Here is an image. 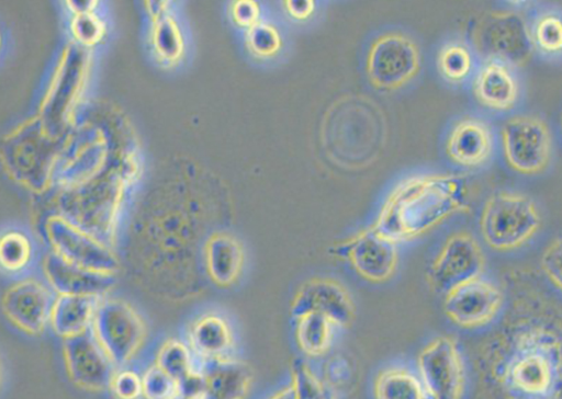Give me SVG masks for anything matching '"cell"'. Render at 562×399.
<instances>
[{
    "label": "cell",
    "mask_w": 562,
    "mask_h": 399,
    "mask_svg": "<svg viewBox=\"0 0 562 399\" xmlns=\"http://www.w3.org/2000/svg\"><path fill=\"white\" fill-rule=\"evenodd\" d=\"M560 127H561V132H562V112H561V115H560Z\"/></svg>",
    "instance_id": "ab89813d"
},
{
    "label": "cell",
    "mask_w": 562,
    "mask_h": 399,
    "mask_svg": "<svg viewBox=\"0 0 562 399\" xmlns=\"http://www.w3.org/2000/svg\"><path fill=\"white\" fill-rule=\"evenodd\" d=\"M290 381L296 399H327L329 391L314 371L302 360L295 358L291 364Z\"/></svg>",
    "instance_id": "4dcf8cb0"
},
{
    "label": "cell",
    "mask_w": 562,
    "mask_h": 399,
    "mask_svg": "<svg viewBox=\"0 0 562 399\" xmlns=\"http://www.w3.org/2000/svg\"><path fill=\"white\" fill-rule=\"evenodd\" d=\"M293 321L296 344L305 355L319 357L327 353L335 326L326 316L307 312Z\"/></svg>",
    "instance_id": "484cf974"
},
{
    "label": "cell",
    "mask_w": 562,
    "mask_h": 399,
    "mask_svg": "<svg viewBox=\"0 0 562 399\" xmlns=\"http://www.w3.org/2000/svg\"><path fill=\"white\" fill-rule=\"evenodd\" d=\"M33 261L30 239L20 231L5 232L0 242V264L8 274L24 273Z\"/></svg>",
    "instance_id": "f1b7e54d"
},
{
    "label": "cell",
    "mask_w": 562,
    "mask_h": 399,
    "mask_svg": "<svg viewBox=\"0 0 562 399\" xmlns=\"http://www.w3.org/2000/svg\"><path fill=\"white\" fill-rule=\"evenodd\" d=\"M498 146V134L490 121L469 115L451 127L446 140V153L454 164L477 170L493 162Z\"/></svg>",
    "instance_id": "2e32d148"
},
{
    "label": "cell",
    "mask_w": 562,
    "mask_h": 399,
    "mask_svg": "<svg viewBox=\"0 0 562 399\" xmlns=\"http://www.w3.org/2000/svg\"><path fill=\"white\" fill-rule=\"evenodd\" d=\"M64 367L69 380L88 392L109 389L115 366L89 332L67 339L61 344Z\"/></svg>",
    "instance_id": "e0dca14e"
},
{
    "label": "cell",
    "mask_w": 562,
    "mask_h": 399,
    "mask_svg": "<svg viewBox=\"0 0 562 399\" xmlns=\"http://www.w3.org/2000/svg\"><path fill=\"white\" fill-rule=\"evenodd\" d=\"M267 399H296L291 381L279 388Z\"/></svg>",
    "instance_id": "74e56055"
},
{
    "label": "cell",
    "mask_w": 562,
    "mask_h": 399,
    "mask_svg": "<svg viewBox=\"0 0 562 399\" xmlns=\"http://www.w3.org/2000/svg\"><path fill=\"white\" fill-rule=\"evenodd\" d=\"M374 399H430L420 376L405 366L381 369L373 380Z\"/></svg>",
    "instance_id": "d4e9b609"
},
{
    "label": "cell",
    "mask_w": 562,
    "mask_h": 399,
    "mask_svg": "<svg viewBox=\"0 0 562 399\" xmlns=\"http://www.w3.org/2000/svg\"><path fill=\"white\" fill-rule=\"evenodd\" d=\"M246 45L254 56L272 58L282 48V37L273 24L259 21L247 30Z\"/></svg>",
    "instance_id": "f546056e"
},
{
    "label": "cell",
    "mask_w": 562,
    "mask_h": 399,
    "mask_svg": "<svg viewBox=\"0 0 562 399\" xmlns=\"http://www.w3.org/2000/svg\"><path fill=\"white\" fill-rule=\"evenodd\" d=\"M172 399H202V398H196V397H190V396H184L182 394H178L177 396H175Z\"/></svg>",
    "instance_id": "f35d334b"
},
{
    "label": "cell",
    "mask_w": 562,
    "mask_h": 399,
    "mask_svg": "<svg viewBox=\"0 0 562 399\" xmlns=\"http://www.w3.org/2000/svg\"><path fill=\"white\" fill-rule=\"evenodd\" d=\"M90 333L116 367L127 366L142 351L147 326L139 311L123 298H98Z\"/></svg>",
    "instance_id": "277c9868"
},
{
    "label": "cell",
    "mask_w": 562,
    "mask_h": 399,
    "mask_svg": "<svg viewBox=\"0 0 562 399\" xmlns=\"http://www.w3.org/2000/svg\"><path fill=\"white\" fill-rule=\"evenodd\" d=\"M307 312L326 316L335 327H349L356 316V306L348 289L331 277H312L295 292L290 304L292 320Z\"/></svg>",
    "instance_id": "5bb4252c"
},
{
    "label": "cell",
    "mask_w": 562,
    "mask_h": 399,
    "mask_svg": "<svg viewBox=\"0 0 562 399\" xmlns=\"http://www.w3.org/2000/svg\"><path fill=\"white\" fill-rule=\"evenodd\" d=\"M187 342L201 365L234 356L233 329L227 319L215 311L202 312L190 322Z\"/></svg>",
    "instance_id": "d6986e66"
},
{
    "label": "cell",
    "mask_w": 562,
    "mask_h": 399,
    "mask_svg": "<svg viewBox=\"0 0 562 399\" xmlns=\"http://www.w3.org/2000/svg\"><path fill=\"white\" fill-rule=\"evenodd\" d=\"M154 363L178 384L202 367L188 342L177 338L160 343Z\"/></svg>",
    "instance_id": "4316f807"
},
{
    "label": "cell",
    "mask_w": 562,
    "mask_h": 399,
    "mask_svg": "<svg viewBox=\"0 0 562 399\" xmlns=\"http://www.w3.org/2000/svg\"><path fill=\"white\" fill-rule=\"evenodd\" d=\"M498 144L506 166L518 174H540L552 162L551 128L535 114L515 113L506 117L498 132Z\"/></svg>",
    "instance_id": "5b68a950"
},
{
    "label": "cell",
    "mask_w": 562,
    "mask_h": 399,
    "mask_svg": "<svg viewBox=\"0 0 562 399\" xmlns=\"http://www.w3.org/2000/svg\"><path fill=\"white\" fill-rule=\"evenodd\" d=\"M350 376V366L346 358L334 356L327 363L326 378L330 385L340 386L347 383Z\"/></svg>",
    "instance_id": "d590c367"
},
{
    "label": "cell",
    "mask_w": 562,
    "mask_h": 399,
    "mask_svg": "<svg viewBox=\"0 0 562 399\" xmlns=\"http://www.w3.org/2000/svg\"><path fill=\"white\" fill-rule=\"evenodd\" d=\"M420 68L417 45L401 33H385L371 44L366 71L379 90H395L411 81Z\"/></svg>",
    "instance_id": "8992f818"
},
{
    "label": "cell",
    "mask_w": 562,
    "mask_h": 399,
    "mask_svg": "<svg viewBox=\"0 0 562 399\" xmlns=\"http://www.w3.org/2000/svg\"><path fill=\"white\" fill-rule=\"evenodd\" d=\"M44 281L59 296L102 297L113 288L114 275L88 271L61 259L55 252L44 256L42 263Z\"/></svg>",
    "instance_id": "ac0fdd59"
},
{
    "label": "cell",
    "mask_w": 562,
    "mask_h": 399,
    "mask_svg": "<svg viewBox=\"0 0 562 399\" xmlns=\"http://www.w3.org/2000/svg\"><path fill=\"white\" fill-rule=\"evenodd\" d=\"M382 121L379 110L364 99L337 102L325 117L324 132L348 134L323 137L327 152L347 167L369 163L382 145Z\"/></svg>",
    "instance_id": "7a4b0ae2"
},
{
    "label": "cell",
    "mask_w": 562,
    "mask_h": 399,
    "mask_svg": "<svg viewBox=\"0 0 562 399\" xmlns=\"http://www.w3.org/2000/svg\"><path fill=\"white\" fill-rule=\"evenodd\" d=\"M508 378L522 392L543 394L553 380L552 362L541 349L527 346L510 362Z\"/></svg>",
    "instance_id": "603a6c76"
},
{
    "label": "cell",
    "mask_w": 562,
    "mask_h": 399,
    "mask_svg": "<svg viewBox=\"0 0 562 399\" xmlns=\"http://www.w3.org/2000/svg\"><path fill=\"white\" fill-rule=\"evenodd\" d=\"M56 294L48 284L33 276L21 277L9 284L1 296L5 319L29 335L42 334L49 326Z\"/></svg>",
    "instance_id": "8fae6325"
},
{
    "label": "cell",
    "mask_w": 562,
    "mask_h": 399,
    "mask_svg": "<svg viewBox=\"0 0 562 399\" xmlns=\"http://www.w3.org/2000/svg\"><path fill=\"white\" fill-rule=\"evenodd\" d=\"M502 304L503 295L499 288L480 276L445 294L443 311L458 327L475 329L492 321Z\"/></svg>",
    "instance_id": "9a60e30c"
},
{
    "label": "cell",
    "mask_w": 562,
    "mask_h": 399,
    "mask_svg": "<svg viewBox=\"0 0 562 399\" xmlns=\"http://www.w3.org/2000/svg\"><path fill=\"white\" fill-rule=\"evenodd\" d=\"M485 264L484 252L476 238L468 231L450 235L427 272L430 286L447 294L456 286L480 277Z\"/></svg>",
    "instance_id": "30bf717a"
},
{
    "label": "cell",
    "mask_w": 562,
    "mask_h": 399,
    "mask_svg": "<svg viewBox=\"0 0 562 399\" xmlns=\"http://www.w3.org/2000/svg\"><path fill=\"white\" fill-rule=\"evenodd\" d=\"M143 399H172L179 394V384L155 363L142 373Z\"/></svg>",
    "instance_id": "1f68e13d"
},
{
    "label": "cell",
    "mask_w": 562,
    "mask_h": 399,
    "mask_svg": "<svg viewBox=\"0 0 562 399\" xmlns=\"http://www.w3.org/2000/svg\"><path fill=\"white\" fill-rule=\"evenodd\" d=\"M108 390L114 399H143L142 374L127 366L115 368Z\"/></svg>",
    "instance_id": "d6a6232c"
},
{
    "label": "cell",
    "mask_w": 562,
    "mask_h": 399,
    "mask_svg": "<svg viewBox=\"0 0 562 399\" xmlns=\"http://www.w3.org/2000/svg\"><path fill=\"white\" fill-rule=\"evenodd\" d=\"M472 92L487 113L508 117L516 113L525 95L520 68L503 59L481 58L472 79Z\"/></svg>",
    "instance_id": "9c48e42d"
},
{
    "label": "cell",
    "mask_w": 562,
    "mask_h": 399,
    "mask_svg": "<svg viewBox=\"0 0 562 399\" xmlns=\"http://www.w3.org/2000/svg\"><path fill=\"white\" fill-rule=\"evenodd\" d=\"M476 38L481 58L494 57L521 68L532 56L526 15L517 10L488 13L477 25Z\"/></svg>",
    "instance_id": "7c38bea8"
},
{
    "label": "cell",
    "mask_w": 562,
    "mask_h": 399,
    "mask_svg": "<svg viewBox=\"0 0 562 399\" xmlns=\"http://www.w3.org/2000/svg\"><path fill=\"white\" fill-rule=\"evenodd\" d=\"M532 56L550 65L562 64V7L533 4L526 15Z\"/></svg>",
    "instance_id": "44dd1931"
},
{
    "label": "cell",
    "mask_w": 562,
    "mask_h": 399,
    "mask_svg": "<svg viewBox=\"0 0 562 399\" xmlns=\"http://www.w3.org/2000/svg\"><path fill=\"white\" fill-rule=\"evenodd\" d=\"M417 372L430 399H460L464 385L461 354L453 339L441 335L418 354Z\"/></svg>",
    "instance_id": "4fadbf2b"
},
{
    "label": "cell",
    "mask_w": 562,
    "mask_h": 399,
    "mask_svg": "<svg viewBox=\"0 0 562 399\" xmlns=\"http://www.w3.org/2000/svg\"><path fill=\"white\" fill-rule=\"evenodd\" d=\"M259 5L256 1L243 0L234 2L232 15L236 24L243 27H251L259 22Z\"/></svg>",
    "instance_id": "e575fe53"
},
{
    "label": "cell",
    "mask_w": 562,
    "mask_h": 399,
    "mask_svg": "<svg viewBox=\"0 0 562 399\" xmlns=\"http://www.w3.org/2000/svg\"><path fill=\"white\" fill-rule=\"evenodd\" d=\"M330 253L371 283L391 280L398 263L396 242L380 233L373 225L335 244Z\"/></svg>",
    "instance_id": "ba28073f"
},
{
    "label": "cell",
    "mask_w": 562,
    "mask_h": 399,
    "mask_svg": "<svg viewBox=\"0 0 562 399\" xmlns=\"http://www.w3.org/2000/svg\"><path fill=\"white\" fill-rule=\"evenodd\" d=\"M203 399H246L252 385V372L235 356L202 364Z\"/></svg>",
    "instance_id": "7402d4cb"
},
{
    "label": "cell",
    "mask_w": 562,
    "mask_h": 399,
    "mask_svg": "<svg viewBox=\"0 0 562 399\" xmlns=\"http://www.w3.org/2000/svg\"><path fill=\"white\" fill-rule=\"evenodd\" d=\"M202 264L206 280L218 288H229L244 271L243 244L227 232H215L203 244Z\"/></svg>",
    "instance_id": "ffe728a7"
},
{
    "label": "cell",
    "mask_w": 562,
    "mask_h": 399,
    "mask_svg": "<svg viewBox=\"0 0 562 399\" xmlns=\"http://www.w3.org/2000/svg\"><path fill=\"white\" fill-rule=\"evenodd\" d=\"M46 230L53 252L65 261L105 275L115 276L120 270L115 253L103 241L69 219L54 216L48 219Z\"/></svg>",
    "instance_id": "52a82bcc"
},
{
    "label": "cell",
    "mask_w": 562,
    "mask_h": 399,
    "mask_svg": "<svg viewBox=\"0 0 562 399\" xmlns=\"http://www.w3.org/2000/svg\"><path fill=\"white\" fill-rule=\"evenodd\" d=\"M467 207L468 186L463 176L417 175L404 180L390 193L372 225L397 243L422 236Z\"/></svg>",
    "instance_id": "6da1fadb"
},
{
    "label": "cell",
    "mask_w": 562,
    "mask_h": 399,
    "mask_svg": "<svg viewBox=\"0 0 562 399\" xmlns=\"http://www.w3.org/2000/svg\"><path fill=\"white\" fill-rule=\"evenodd\" d=\"M283 7L291 18L299 21L308 19L315 11L313 0H286Z\"/></svg>",
    "instance_id": "8d00e7d4"
},
{
    "label": "cell",
    "mask_w": 562,
    "mask_h": 399,
    "mask_svg": "<svg viewBox=\"0 0 562 399\" xmlns=\"http://www.w3.org/2000/svg\"><path fill=\"white\" fill-rule=\"evenodd\" d=\"M541 267L550 282L562 292V237L547 246L541 255Z\"/></svg>",
    "instance_id": "836d02e7"
},
{
    "label": "cell",
    "mask_w": 562,
    "mask_h": 399,
    "mask_svg": "<svg viewBox=\"0 0 562 399\" xmlns=\"http://www.w3.org/2000/svg\"><path fill=\"white\" fill-rule=\"evenodd\" d=\"M481 58L477 59L471 46L462 42L445 44L438 54L441 76L451 83H462L474 77Z\"/></svg>",
    "instance_id": "83f0119b"
},
{
    "label": "cell",
    "mask_w": 562,
    "mask_h": 399,
    "mask_svg": "<svg viewBox=\"0 0 562 399\" xmlns=\"http://www.w3.org/2000/svg\"><path fill=\"white\" fill-rule=\"evenodd\" d=\"M479 226L491 249L508 252L521 248L537 235L541 214L536 202L526 194L501 191L485 201Z\"/></svg>",
    "instance_id": "3957f363"
},
{
    "label": "cell",
    "mask_w": 562,
    "mask_h": 399,
    "mask_svg": "<svg viewBox=\"0 0 562 399\" xmlns=\"http://www.w3.org/2000/svg\"><path fill=\"white\" fill-rule=\"evenodd\" d=\"M97 301L89 296L56 295L49 320L52 331L63 341L89 332Z\"/></svg>",
    "instance_id": "cb8c5ba5"
},
{
    "label": "cell",
    "mask_w": 562,
    "mask_h": 399,
    "mask_svg": "<svg viewBox=\"0 0 562 399\" xmlns=\"http://www.w3.org/2000/svg\"><path fill=\"white\" fill-rule=\"evenodd\" d=\"M327 399H335L333 395H329Z\"/></svg>",
    "instance_id": "60d3db41"
}]
</instances>
